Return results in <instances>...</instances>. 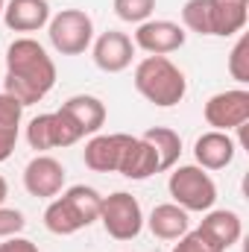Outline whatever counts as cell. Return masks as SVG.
I'll list each match as a JSON object with an SVG mask.
<instances>
[{
	"instance_id": "obj_1",
	"label": "cell",
	"mask_w": 249,
	"mask_h": 252,
	"mask_svg": "<svg viewBox=\"0 0 249 252\" xmlns=\"http://www.w3.org/2000/svg\"><path fill=\"white\" fill-rule=\"evenodd\" d=\"M56 85V64L35 38H15L6 50L3 91L12 94L24 109L44 100Z\"/></svg>"
},
{
	"instance_id": "obj_2",
	"label": "cell",
	"mask_w": 249,
	"mask_h": 252,
	"mask_svg": "<svg viewBox=\"0 0 249 252\" xmlns=\"http://www.w3.org/2000/svg\"><path fill=\"white\" fill-rule=\"evenodd\" d=\"M132 82H135V91L147 103L161 106V109L179 106L187 94L185 73L167 56H147V59H141L138 67H135V79Z\"/></svg>"
},
{
	"instance_id": "obj_3",
	"label": "cell",
	"mask_w": 249,
	"mask_h": 252,
	"mask_svg": "<svg viewBox=\"0 0 249 252\" xmlns=\"http://www.w3.org/2000/svg\"><path fill=\"white\" fill-rule=\"evenodd\" d=\"M100 205H103L100 190L88 185H73L47 205L44 226L53 235H76L79 229H88L91 223L100 220Z\"/></svg>"
},
{
	"instance_id": "obj_4",
	"label": "cell",
	"mask_w": 249,
	"mask_h": 252,
	"mask_svg": "<svg viewBox=\"0 0 249 252\" xmlns=\"http://www.w3.org/2000/svg\"><path fill=\"white\" fill-rule=\"evenodd\" d=\"M167 190L173 196V202L179 208L190 211H211L217 202V185L208 176V170H202L199 164H179L170 179H167Z\"/></svg>"
},
{
	"instance_id": "obj_5",
	"label": "cell",
	"mask_w": 249,
	"mask_h": 252,
	"mask_svg": "<svg viewBox=\"0 0 249 252\" xmlns=\"http://www.w3.org/2000/svg\"><path fill=\"white\" fill-rule=\"evenodd\" d=\"M47 35L62 56H82L94 41V21L82 9H62L50 18Z\"/></svg>"
},
{
	"instance_id": "obj_6",
	"label": "cell",
	"mask_w": 249,
	"mask_h": 252,
	"mask_svg": "<svg viewBox=\"0 0 249 252\" xmlns=\"http://www.w3.org/2000/svg\"><path fill=\"white\" fill-rule=\"evenodd\" d=\"M100 223H103L106 235L115 238V241H132V238H138L141 229H144L141 202L132 193H126V190H118L112 196H103Z\"/></svg>"
},
{
	"instance_id": "obj_7",
	"label": "cell",
	"mask_w": 249,
	"mask_h": 252,
	"mask_svg": "<svg viewBox=\"0 0 249 252\" xmlns=\"http://www.w3.org/2000/svg\"><path fill=\"white\" fill-rule=\"evenodd\" d=\"M202 115H205V124L217 132L241 129L244 124H249V91L247 88H229V91L208 97Z\"/></svg>"
},
{
	"instance_id": "obj_8",
	"label": "cell",
	"mask_w": 249,
	"mask_h": 252,
	"mask_svg": "<svg viewBox=\"0 0 249 252\" xmlns=\"http://www.w3.org/2000/svg\"><path fill=\"white\" fill-rule=\"evenodd\" d=\"M185 27L173 24V21H161V18H150L144 24H138L135 30V38L132 44L141 47L144 53L150 56H167V53H176L182 44H185Z\"/></svg>"
},
{
	"instance_id": "obj_9",
	"label": "cell",
	"mask_w": 249,
	"mask_h": 252,
	"mask_svg": "<svg viewBox=\"0 0 249 252\" xmlns=\"http://www.w3.org/2000/svg\"><path fill=\"white\" fill-rule=\"evenodd\" d=\"M129 141H132V135H124V132L94 135V138L85 144V150H82L85 167L94 170V173H118L121 158H124Z\"/></svg>"
},
{
	"instance_id": "obj_10",
	"label": "cell",
	"mask_w": 249,
	"mask_h": 252,
	"mask_svg": "<svg viewBox=\"0 0 249 252\" xmlns=\"http://www.w3.org/2000/svg\"><path fill=\"white\" fill-rule=\"evenodd\" d=\"M24 188H27L30 196H38V199L59 196L62 188H64L62 161H56L53 156H35V158L24 167Z\"/></svg>"
},
{
	"instance_id": "obj_11",
	"label": "cell",
	"mask_w": 249,
	"mask_h": 252,
	"mask_svg": "<svg viewBox=\"0 0 249 252\" xmlns=\"http://www.w3.org/2000/svg\"><path fill=\"white\" fill-rule=\"evenodd\" d=\"M132 56H135V44L126 32H118V30H109L103 32L97 41H94V64L106 73H121L132 64Z\"/></svg>"
},
{
	"instance_id": "obj_12",
	"label": "cell",
	"mask_w": 249,
	"mask_h": 252,
	"mask_svg": "<svg viewBox=\"0 0 249 252\" xmlns=\"http://www.w3.org/2000/svg\"><path fill=\"white\" fill-rule=\"evenodd\" d=\"M199 232L220 252H226L241 241L244 223H241V214L232 211V208H211V211H205V217L199 223Z\"/></svg>"
},
{
	"instance_id": "obj_13",
	"label": "cell",
	"mask_w": 249,
	"mask_h": 252,
	"mask_svg": "<svg viewBox=\"0 0 249 252\" xmlns=\"http://www.w3.org/2000/svg\"><path fill=\"white\" fill-rule=\"evenodd\" d=\"M235 153H238V144L229 138V132H217V129L202 132L196 138V144H193V156H196V164L202 170H223V167H229Z\"/></svg>"
},
{
	"instance_id": "obj_14",
	"label": "cell",
	"mask_w": 249,
	"mask_h": 252,
	"mask_svg": "<svg viewBox=\"0 0 249 252\" xmlns=\"http://www.w3.org/2000/svg\"><path fill=\"white\" fill-rule=\"evenodd\" d=\"M3 21L12 32H38L50 24L47 0H9L3 6Z\"/></svg>"
},
{
	"instance_id": "obj_15",
	"label": "cell",
	"mask_w": 249,
	"mask_h": 252,
	"mask_svg": "<svg viewBox=\"0 0 249 252\" xmlns=\"http://www.w3.org/2000/svg\"><path fill=\"white\" fill-rule=\"evenodd\" d=\"M158 170H161V164H158V153L153 150V144L144 141V138H132L124 153V158H121L118 173H124L126 179L141 182V179H150Z\"/></svg>"
},
{
	"instance_id": "obj_16",
	"label": "cell",
	"mask_w": 249,
	"mask_h": 252,
	"mask_svg": "<svg viewBox=\"0 0 249 252\" xmlns=\"http://www.w3.org/2000/svg\"><path fill=\"white\" fill-rule=\"evenodd\" d=\"M150 232L158 238V241H179L190 229V217H187L185 208H179L176 202H161L150 211V220H147Z\"/></svg>"
},
{
	"instance_id": "obj_17",
	"label": "cell",
	"mask_w": 249,
	"mask_h": 252,
	"mask_svg": "<svg viewBox=\"0 0 249 252\" xmlns=\"http://www.w3.org/2000/svg\"><path fill=\"white\" fill-rule=\"evenodd\" d=\"M62 109L73 118V124L82 129V135H97L106 124V106L100 97L91 94H73L62 103Z\"/></svg>"
},
{
	"instance_id": "obj_18",
	"label": "cell",
	"mask_w": 249,
	"mask_h": 252,
	"mask_svg": "<svg viewBox=\"0 0 249 252\" xmlns=\"http://www.w3.org/2000/svg\"><path fill=\"white\" fill-rule=\"evenodd\" d=\"M211 9V35H235L247 27L249 0H208Z\"/></svg>"
},
{
	"instance_id": "obj_19",
	"label": "cell",
	"mask_w": 249,
	"mask_h": 252,
	"mask_svg": "<svg viewBox=\"0 0 249 252\" xmlns=\"http://www.w3.org/2000/svg\"><path fill=\"white\" fill-rule=\"evenodd\" d=\"M141 138L150 141L153 150L158 153L161 170L176 167V161H179V156H182V138H179V132H173V129H167V126H150Z\"/></svg>"
},
{
	"instance_id": "obj_20",
	"label": "cell",
	"mask_w": 249,
	"mask_h": 252,
	"mask_svg": "<svg viewBox=\"0 0 249 252\" xmlns=\"http://www.w3.org/2000/svg\"><path fill=\"white\" fill-rule=\"evenodd\" d=\"M27 144L38 153L44 150H56V132H53V112L32 118L27 126Z\"/></svg>"
},
{
	"instance_id": "obj_21",
	"label": "cell",
	"mask_w": 249,
	"mask_h": 252,
	"mask_svg": "<svg viewBox=\"0 0 249 252\" xmlns=\"http://www.w3.org/2000/svg\"><path fill=\"white\" fill-rule=\"evenodd\" d=\"M182 24L190 32L211 35V9H208V0H187L185 6H182Z\"/></svg>"
},
{
	"instance_id": "obj_22",
	"label": "cell",
	"mask_w": 249,
	"mask_h": 252,
	"mask_svg": "<svg viewBox=\"0 0 249 252\" xmlns=\"http://www.w3.org/2000/svg\"><path fill=\"white\" fill-rule=\"evenodd\" d=\"M156 12V0H115V15L126 24H144Z\"/></svg>"
},
{
	"instance_id": "obj_23",
	"label": "cell",
	"mask_w": 249,
	"mask_h": 252,
	"mask_svg": "<svg viewBox=\"0 0 249 252\" xmlns=\"http://www.w3.org/2000/svg\"><path fill=\"white\" fill-rule=\"evenodd\" d=\"M229 73L235 82L247 85L249 82V35H241L229 53Z\"/></svg>"
},
{
	"instance_id": "obj_24",
	"label": "cell",
	"mask_w": 249,
	"mask_h": 252,
	"mask_svg": "<svg viewBox=\"0 0 249 252\" xmlns=\"http://www.w3.org/2000/svg\"><path fill=\"white\" fill-rule=\"evenodd\" d=\"M53 132H56V147H73L76 141H82V129L73 124V118L64 112V109H56L53 112Z\"/></svg>"
},
{
	"instance_id": "obj_25",
	"label": "cell",
	"mask_w": 249,
	"mask_h": 252,
	"mask_svg": "<svg viewBox=\"0 0 249 252\" xmlns=\"http://www.w3.org/2000/svg\"><path fill=\"white\" fill-rule=\"evenodd\" d=\"M21 118H24V106H21L12 94L0 91V126H6V129H21Z\"/></svg>"
},
{
	"instance_id": "obj_26",
	"label": "cell",
	"mask_w": 249,
	"mask_h": 252,
	"mask_svg": "<svg viewBox=\"0 0 249 252\" xmlns=\"http://www.w3.org/2000/svg\"><path fill=\"white\" fill-rule=\"evenodd\" d=\"M173 252H220V250H217L199 229H193V232L187 229L185 235L173 244Z\"/></svg>"
},
{
	"instance_id": "obj_27",
	"label": "cell",
	"mask_w": 249,
	"mask_h": 252,
	"mask_svg": "<svg viewBox=\"0 0 249 252\" xmlns=\"http://www.w3.org/2000/svg\"><path fill=\"white\" fill-rule=\"evenodd\" d=\"M24 226H27L24 211H18V208H3V205H0V241L21 235Z\"/></svg>"
},
{
	"instance_id": "obj_28",
	"label": "cell",
	"mask_w": 249,
	"mask_h": 252,
	"mask_svg": "<svg viewBox=\"0 0 249 252\" xmlns=\"http://www.w3.org/2000/svg\"><path fill=\"white\" fill-rule=\"evenodd\" d=\"M15 144H18V129H6V126H0V164L15 153Z\"/></svg>"
},
{
	"instance_id": "obj_29",
	"label": "cell",
	"mask_w": 249,
	"mask_h": 252,
	"mask_svg": "<svg viewBox=\"0 0 249 252\" xmlns=\"http://www.w3.org/2000/svg\"><path fill=\"white\" fill-rule=\"evenodd\" d=\"M0 252H38V247H35L30 238L15 235V238H6V241L0 244Z\"/></svg>"
},
{
	"instance_id": "obj_30",
	"label": "cell",
	"mask_w": 249,
	"mask_h": 252,
	"mask_svg": "<svg viewBox=\"0 0 249 252\" xmlns=\"http://www.w3.org/2000/svg\"><path fill=\"white\" fill-rule=\"evenodd\" d=\"M9 196V185H6V179L0 176V205H3V199Z\"/></svg>"
},
{
	"instance_id": "obj_31",
	"label": "cell",
	"mask_w": 249,
	"mask_h": 252,
	"mask_svg": "<svg viewBox=\"0 0 249 252\" xmlns=\"http://www.w3.org/2000/svg\"><path fill=\"white\" fill-rule=\"evenodd\" d=\"M3 6H6V3H3V0H0V18H3Z\"/></svg>"
}]
</instances>
